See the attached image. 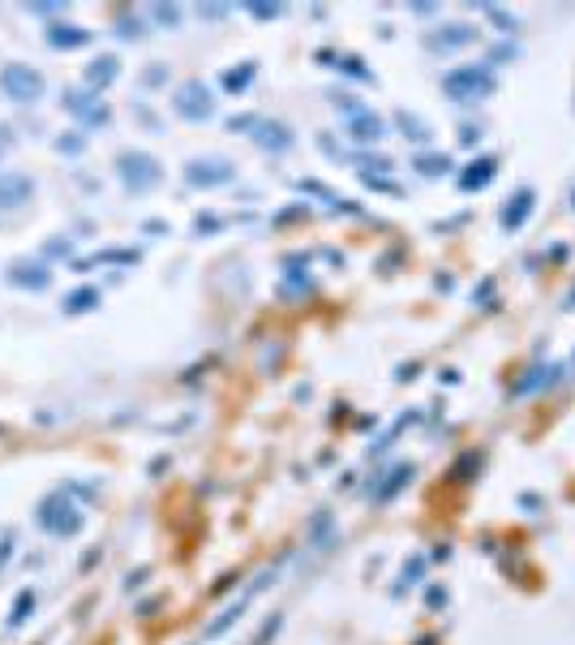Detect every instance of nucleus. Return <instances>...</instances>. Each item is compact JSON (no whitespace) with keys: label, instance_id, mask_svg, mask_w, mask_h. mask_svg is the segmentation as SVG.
<instances>
[{"label":"nucleus","instance_id":"8","mask_svg":"<svg viewBox=\"0 0 575 645\" xmlns=\"http://www.w3.org/2000/svg\"><path fill=\"white\" fill-rule=\"evenodd\" d=\"M237 176V168L228 164V159H193L185 164V181L198 185V190H215V185H228Z\"/></svg>","mask_w":575,"mask_h":645},{"label":"nucleus","instance_id":"34","mask_svg":"<svg viewBox=\"0 0 575 645\" xmlns=\"http://www.w3.org/2000/svg\"><path fill=\"white\" fill-rule=\"evenodd\" d=\"M198 13H202V18H223V13H228V9H223V4H202V9H198Z\"/></svg>","mask_w":575,"mask_h":645},{"label":"nucleus","instance_id":"6","mask_svg":"<svg viewBox=\"0 0 575 645\" xmlns=\"http://www.w3.org/2000/svg\"><path fill=\"white\" fill-rule=\"evenodd\" d=\"M172 112L185 117V121H211V117H215V95H211V86L185 82V86L172 95Z\"/></svg>","mask_w":575,"mask_h":645},{"label":"nucleus","instance_id":"9","mask_svg":"<svg viewBox=\"0 0 575 645\" xmlns=\"http://www.w3.org/2000/svg\"><path fill=\"white\" fill-rule=\"evenodd\" d=\"M30 199H35L30 173H0V211H18Z\"/></svg>","mask_w":575,"mask_h":645},{"label":"nucleus","instance_id":"26","mask_svg":"<svg viewBox=\"0 0 575 645\" xmlns=\"http://www.w3.org/2000/svg\"><path fill=\"white\" fill-rule=\"evenodd\" d=\"M421 568H425V555H412V559H408V564H404V581L395 585V594H404L408 585H412V581L421 576Z\"/></svg>","mask_w":575,"mask_h":645},{"label":"nucleus","instance_id":"15","mask_svg":"<svg viewBox=\"0 0 575 645\" xmlns=\"http://www.w3.org/2000/svg\"><path fill=\"white\" fill-rule=\"evenodd\" d=\"M494 173H498V164H494L490 155H481V159H473V164L459 173V190H468V194H473V190H481V185H490V181H494Z\"/></svg>","mask_w":575,"mask_h":645},{"label":"nucleus","instance_id":"36","mask_svg":"<svg viewBox=\"0 0 575 645\" xmlns=\"http://www.w3.org/2000/svg\"><path fill=\"white\" fill-rule=\"evenodd\" d=\"M142 581H146V568H138V572H134V576H129V581H125V585H129V590H138Z\"/></svg>","mask_w":575,"mask_h":645},{"label":"nucleus","instance_id":"16","mask_svg":"<svg viewBox=\"0 0 575 645\" xmlns=\"http://www.w3.org/2000/svg\"><path fill=\"white\" fill-rule=\"evenodd\" d=\"M408 482H412V465H395L391 469V478H383V486L374 491V503H386V499H395L400 491H404Z\"/></svg>","mask_w":575,"mask_h":645},{"label":"nucleus","instance_id":"10","mask_svg":"<svg viewBox=\"0 0 575 645\" xmlns=\"http://www.w3.org/2000/svg\"><path fill=\"white\" fill-rule=\"evenodd\" d=\"M4 280H9L13 289H30V293H44V289L52 284V267H48V263H30V258H26V263H13V267L4 272Z\"/></svg>","mask_w":575,"mask_h":645},{"label":"nucleus","instance_id":"31","mask_svg":"<svg viewBox=\"0 0 575 645\" xmlns=\"http://www.w3.org/2000/svg\"><path fill=\"white\" fill-rule=\"evenodd\" d=\"M249 13H254L258 22H271V18H279V13H284V4H249Z\"/></svg>","mask_w":575,"mask_h":645},{"label":"nucleus","instance_id":"20","mask_svg":"<svg viewBox=\"0 0 575 645\" xmlns=\"http://www.w3.org/2000/svg\"><path fill=\"white\" fill-rule=\"evenodd\" d=\"M30 611H35V590H22V594H18V602H13V607H9V628H22L26 620H30Z\"/></svg>","mask_w":575,"mask_h":645},{"label":"nucleus","instance_id":"1","mask_svg":"<svg viewBox=\"0 0 575 645\" xmlns=\"http://www.w3.org/2000/svg\"><path fill=\"white\" fill-rule=\"evenodd\" d=\"M117 181L125 185V194H150L164 185V164L146 151H120L117 155Z\"/></svg>","mask_w":575,"mask_h":645},{"label":"nucleus","instance_id":"25","mask_svg":"<svg viewBox=\"0 0 575 645\" xmlns=\"http://www.w3.org/2000/svg\"><path fill=\"white\" fill-rule=\"evenodd\" d=\"M150 18L172 30V26H181V9H176V4H150Z\"/></svg>","mask_w":575,"mask_h":645},{"label":"nucleus","instance_id":"22","mask_svg":"<svg viewBox=\"0 0 575 645\" xmlns=\"http://www.w3.org/2000/svg\"><path fill=\"white\" fill-rule=\"evenodd\" d=\"M451 159L447 155H417V173L421 176H447Z\"/></svg>","mask_w":575,"mask_h":645},{"label":"nucleus","instance_id":"5","mask_svg":"<svg viewBox=\"0 0 575 645\" xmlns=\"http://www.w3.org/2000/svg\"><path fill=\"white\" fill-rule=\"evenodd\" d=\"M442 91L451 100H485L494 91V74L485 65H459V69H451V74L442 78Z\"/></svg>","mask_w":575,"mask_h":645},{"label":"nucleus","instance_id":"2","mask_svg":"<svg viewBox=\"0 0 575 645\" xmlns=\"http://www.w3.org/2000/svg\"><path fill=\"white\" fill-rule=\"evenodd\" d=\"M35 521L52 538H73V534H82V508L73 499H65V491H61V495H48L35 508Z\"/></svg>","mask_w":575,"mask_h":645},{"label":"nucleus","instance_id":"13","mask_svg":"<svg viewBox=\"0 0 575 645\" xmlns=\"http://www.w3.org/2000/svg\"><path fill=\"white\" fill-rule=\"evenodd\" d=\"M117 78H120V61H117V56H91V61H86V69H82L86 91H103V86H112Z\"/></svg>","mask_w":575,"mask_h":645},{"label":"nucleus","instance_id":"19","mask_svg":"<svg viewBox=\"0 0 575 645\" xmlns=\"http://www.w3.org/2000/svg\"><path fill=\"white\" fill-rule=\"evenodd\" d=\"M95 306H99V293H95V289H73L61 310H65V314H82V310H95Z\"/></svg>","mask_w":575,"mask_h":645},{"label":"nucleus","instance_id":"37","mask_svg":"<svg viewBox=\"0 0 575 645\" xmlns=\"http://www.w3.org/2000/svg\"><path fill=\"white\" fill-rule=\"evenodd\" d=\"M4 147H9V138H4V134H0V155H4Z\"/></svg>","mask_w":575,"mask_h":645},{"label":"nucleus","instance_id":"18","mask_svg":"<svg viewBox=\"0 0 575 645\" xmlns=\"http://www.w3.org/2000/svg\"><path fill=\"white\" fill-rule=\"evenodd\" d=\"M240 616H245V598H240V602H232L223 616H215V620L207 624V637H223V633H228V628L240 620Z\"/></svg>","mask_w":575,"mask_h":645},{"label":"nucleus","instance_id":"33","mask_svg":"<svg viewBox=\"0 0 575 645\" xmlns=\"http://www.w3.org/2000/svg\"><path fill=\"white\" fill-rule=\"evenodd\" d=\"M30 13H39V18H56V13H65V4H30Z\"/></svg>","mask_w":575,"mask_h":645},{"label":"nucleus","instance_id":"23","mask_svg":"<svg viewBox=\"0 0 575 645\" xmlns=\"http://www.w3.org/2000/svg\"><path fill=\"white\" fill-rule=\"evenodd\" d=\"M395 125H404V134H408V138H417V143H421V138H430V125L417 121L412 112H395Z\"/></svg>","mask_w":575,"mask_h":645},{"label":"nucleus","instance_id":"27","mask_svg":"<svg viewBox=\"0 0 575 645\" xmlns=\"http://www.w3.org/2000/svg\"><path fill=\"white\" fill-rule=\"evenodd\" d=\"M336 65H339V69H344V74H348V78H360V82H369V69L360 65L357 56H339Z\"/></svg>","mask_w":575,"mask_h":645},{"label":"nucleus","instance_id":"17","mask_svg":"<svg viewBox=\"0 0 575 645\" xmlns=\"http://www.w3.org/2000/svg\"><path fill=\"white\" fill-rule=\"evenodd\" d=\"M528 211H532V190H520V194H511V202H506V211H503V228H520Z\"/></svg>","mask_w":575,"mask_h":645},{"label":"nucleus","instance_id":"7","mask_svg":"<svg viewBox=\"0 0 575 645\" xmlns=\"http://www.w3.org/2000/svg\"><path fill=\"white\" fill-rule=\"evenodd\" d=\"M65 108H69V117H77L82 129H103L108 125V103L99 100V91H65Z\"/></svg>","mask_w":575,"mask_h":645},{"label":"nucleus","instance_id":"29","mask_svg":"<svg viewBox=\"0 0 575 645\" xmlns=\"http://www.w3.org/2000/svg\"><path fill=\"white\" fill-rule=\"evenodd\" d=\"M56 151H65V155H82V151H86V138H82V134H65V138H56Z\"/></svg>","mask_w":575,"mask_h":645},{"label":"nucleus","instance_id":"14","mask_svg":"<svg viewBox=\"0 0 575 645\" xmlns=\"http://www.w3.org/2000/svg\"><path fill=\"white\" fill-rule=\"evenodd\" d=\"M473 39H477L473 26H438L430 39H425V48L430 52H456V48H468Z\"/></svg>","mask_w":575,"mask_h":645},{"label":"nucleus","instance_id":"3","mask_svg":"<svg viewBox=\"0 0 575 645\" xmlns=\"http://www.w3.org/2000/svg\"><path fill=\"white\" fill-rule=\"evenodd\" d=\"M44 74L35 69V65H22V61H9L4 69H0V95L9 103H39L44 100Z\"/></svg>","mask_w":575,"mask_h":645},{"label":"nucleus","instance_id":"35","mask_svg":"<svg viewBox=\"0 0 575 645\" xmlns=\"http://www.w3.org/2000/svg\"><path fill=\"white\" fill-rule=\"evenodd\" d=\"M275 628H279V616H275V620H271V624H266V628H263V637H258V645H266V641H271V637H275Z\"/></svg>","mask_w":575,"mask_h":645},{"label":"nucleus","instance_id":"24","mask_svg":"<svg viewBox=\"0 0 575 645\" xmlns=\"http://www.w3.org/2000/svg\"><path fill=\"white\" fill-rule=\"evenodd\" d=\"M357 168H360V176L391 173V159H383V155H357Z\"/></svg>","mask_w":575,"mask_h":645},{"label":"nucleus","instance_id":"12","mask_svg":"<svg viewBox=\"0 0 575 645\" xmlns=\"http://www.w3.org/2000/svg\"><path fill=\"white\" fill-rule=\"evenodd\" d=\"M383 134H386V121H383V117H374L369 108L348 112V138H352V143H360V147H365V143H378Z\"/></svg>","mask_w":575,"mask_h":645},{"label":"nucleus","instance_id":"32","mask_svg":"<svg viewBox=\"0 0 575 645\" xmlns=\"http://www.w3.org/2000/svg\"><path fill=\"white\" fill-rule=\"evenodd\" d=\"M485 13H490V18H494V22H498V30H515V22H511V18H506L503 9H494V4H490V9H485Z\"/></svg>","mask_w":575,"mask_h":645},{"label":"nucleus","instance_id":"4","mask_svg":"<svg viewBox=\"0 0 575 645\" xmlns=\"http://www.w3.org/2000/svg\"><path fill=\"white\" fill-rule=\"evenodd\" d=\"M228 125H232L237 134H249V138H254L258 147H263V151H275V155H279V151H288L292 143H296V134H292L288 125L266 121V117H232Z\"/></svg>","mask_w":575,"mask_h":645},{"label":"nucleus","instance_id":"21","mask_svg":"<svg viewBox=\"0 0 575 645\" xmlns=\"http://www.w3.org/2000/svg\"><path fill=\"white\" fill-rule=\"evenodd\" d=\"M254 78H258V65H254V61H245L240 69H232V74H223V86H228V91L237 95V91H245V82H254Z\"/></svg>","mask_w":575,"mask_h":645},{"label":"nucleus","instance_id":"28","mask_svg":"<svg viewBox=\"0 0 575 645\" xmlns=\"http://www.w3.org/2000/svg\"><path fill=\"white\" fill-rule=\"evenodd\" d=\"M117 35H120V39H138V35H142V26H138V13H120Z\"/></svg>","mask_w":575,"mask_h":645},{"label":"nucleus","instance_id":"30","mask_svg":"<svg viewBox=\"0 0 575 645\" xmlns=\"http://www.w3.org/2000/svg\"><path fill=\"white\" fill-rule=\"evenodd\" d=\"M164 82H168V69H164V65H155V69H146V74H142L146 91H155V86H164Z\"/></svg>","mask_w":575,"mask_h":645},{"label":"nucleus","instance_id":"11","mask_svg":"<svg viewBox=\"0 0 575 645\" xmlns=\"http://www.w3.org/2000/svg\"><path fill=\"white\" fill-rule=\"evenodd\" d=\"M44 39H48V48H56V52H73V48H86L95 35H91L86 26H73V22H48L44 26Z\"/></svg>","mask_w":575,"mask_h":645}]
</instances>
